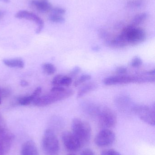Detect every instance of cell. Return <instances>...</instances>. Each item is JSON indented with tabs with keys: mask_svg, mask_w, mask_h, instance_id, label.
I'll use <instances>...</instances> for the list:
<instances>
[{
	"mask_svg": "<svg viewBox=\"0 0 155 155\" xmlns=\"http://www.w3.org/2000/svg\"><path fill=\"white\" fill-rule=\"evenodd\" d=\"M72 133L82 146L89 143L92 137V128L88 122L81 118H75L72 123Z\"/></svg>",
	"mask_w": 155,
	"mask_h": 155,
	"instance_id": "cell-1",
	"label": "cell"
},
{
	"mask_svg": "<svg viewBox=\"0 0 155 155\" xmlns=\"http://www.w3.org/2000/svg\"><path fill=\"white\" fill-rule=\"evenodd\" d=\"M126 45H136L146 39V33L142 28L130 25L124 28L119 35Z\"/></svg>",
	"mask_w": 155,
	"mask_h": 155,
	"instance_id": "cell-2",
	"label": "cell"
},
{
	"mask_svg": "<svg viewBox=\"0 0 155 155\" xmlns=\"http://www.w3.org/2000/svg\"><path fill=\"white\" fill-rule=\"evenodd\" d=\"M74 91L71 89H65L60 92H52L49 94L38 97L33 101V104L35 106L45 107L56 102L66 99L72 96Z\"/></svg>",
	"mask_w": 155,
	"mask_h": 155,
	"instance_id": "cell-3",
	"label": "cell"
},
{
	"mask_svg": "<svg viewBox=\"0 0 155 155\" xmlns=\"http://www.w3.org/2000/svg\"><path fill=\"white\" fill-rule=\"evenodd\" d=\"M42 147L45 155H57L60 151V144L53 130L46 129L42 139Z\"/></svg>",
	"mask_w": 155,
	"mask_h": 155,
	"instance_id": "cell-4",
	"label": "cell"
},
{
	"mask_svg": "<svg viewBox=\"0 0 155 155\" xmlns=\"http://www.w3.org/2000/svg\"><path fill=\"white\" fill-rule=\"evenodd\" d=\"M99 124L103 129L115 127L117 124V116L114 111L109 107L100 108L98 114Z\"/></svg>",
	"mask_w": 155,
	"mask_h": 155,
	"instance_id": "cell-5",
	"label": "cell"
},
{
	"mask_svg": "<svg viewBox=\"0 0 155 155\" xmlns=\"http://www.w3.org/2000/svg\"><path fill=\"white\" fill-rule=\"evenodd\" d=\"M133 110L141 120L150 125L155 126V108L145 105H137L133 107Z\"/></svg>",
	"mask_w": 155,
	"mask_h": 155,
	"instance_id": "cell-6",
	"label": "cell"
},
{
	"mask_svg": "<svg viewBox=\"0 0 155 155\" xmlns=\"http://www.w3.org/2000/svg\"><path fill=\"white\" fill-rule=\"evenodd\" d=\"M116 139L115 133L110 129H103L96 136L94 143L100 147H105L111 146Z\"/></svg>",
	"mask_w": 155,
	"mask_h": 155,
	"instance_id": "cell-7",
	"label": "cell"
},
{
	"mask_svg": "<svg viewBox=\"0 0 155 155\" xmlns=\"http://www.w3.org/2000/svg\"><path fill=\"white\" fill-rule=\"evenodd\" d=\"M61 137L65 147L70 152H77L82 147L78 139L72 132L64 131L62 133Z\"/></svg>",
	"mask_w": 155,
	"mask_h": 155,
	"instance_id": "cell-8",
	"label": "cell"
},
{
	"mask_svg": "<svg viewBox=\"0 0 155 155\" xmlns=\"http://www.w3.org/2000/svg\"><path fill=\"white\" fill-rule=\"evenodd\" d=\"M138 76H127V75H117L110 76L104 79L103 83L106 85L123 84L130 83H138Z\"/></svg>",
	"mask_w": 155,
	"mask_h": 155,
	"instance_id": "cell-9",
	"label": "cell"
},
{
	"mask_svg": "<svg viewBox=\"0 0 155 155\" xmlns=\"http://www.w3.org/2000/svg\"><path fill=\"white\" fill-rule=\"evenodd\" d=\"M15 18L17 19H24L34 21L37 25L35 30L36 34H39L42 32L44 26L43 21L38 15L33 13L25 10H22L17 12L15 14Z\"/></svg>",
	"mask_w": 155,
	"mask_h": 155,
	"instance_id": "cell-10",
	"label": "cell"
},
{
	"mask_svg": "<svg viewBox=\"0 0 155 155\" xmlns=\"http://www.w3.org/2000/svg\"><path fill=\"white\" fill-rule=\"evenodd\" d=\"M15 139L13 134L6 130L0 137V155L7 154L11 150Z\"/></svg>",
	"mask_w": 155,
	"mask_h": 155,
	"instance_id": "cell-11",
	"label": "cell"
},
{
	"mask_svg": "<svg viewBox=\"0 0 155 155\" xmlns=\"http://www.w3.org/2000/svg\"><path fill=\"white\" fill-rule=\"evenodd\" d=\"M31 4L33 7L41 13L49 12L53 8L52 4L48 0H32Z\"/></svg>",
	"mask_w": 155,
	"mask_h": 155,
	"instance_id": "cell-12",
	"label": "cell"
},
{
	"mask_svg": "<svg viewBox=\"0 0 155 155\" xmlns=\"http://www.w3.org/2000/svg\"><path fill=\"white\" fill-rule=\"evenodd\" d=\"M21 155H39L35 143L32 140L25 142L21 147Z\"/></svg>",
	"mask_w": 155,
	"mask_h": 155,
	"instance_id": "cell-13",
	"label": "cell"
},
{
	"mask_svg": "<svg viewBox=\"0 0 155 155\" xmlns=\"http://www.w3.org/2000/svg\"><path fill=\"white\" fill-rule=\"evenodd\" d=\"M72 79L69 76L58 74L55 76L52 81L53 85L68 86L72 83Z\"/></svg>",
	"mask_w": 155,
	"mask_h": 155,
	"instance_id": "cell-14",
	"label": "cell"
},
{
	"mask_svg": "<svg viewBox=\"0 0 155 155\" xmlns=\"http://www.w3.org/2000/svg\"><path fill=\"white\" fill-rule=\"evenodd\" d=\"M3 63L5 65L10 68L22 69L25 66L24 62L20 58L4 59Z\"/></svg>",
	"mask_w": 155,
	"mask_h": 155,
	"instance_id": "cell-15",
	"label": "cell"
},
{
	"mask_svg": "<svg viewBox=\"0 0 155 155\" xmlns=\"http://www.w3.org/2000/svg\"><path fill=\"white\" fill-rule=\"evenodd\" d=\"M97 84L95 83H90L83 86L78 91L77 94V98H79L83 96L86 94L96 89Z\"/></svg>",
	"mask_w": 155,
	"mask_h": 155,
	"instance_id": "cell-16",
	"label": "cell"
},
{
	"mask_svg": "<svg viewBox=\"0 0 155 155\" xmlns=\"http://www.w3.org/2000/svg\"><path fill=\"white\" fill-rule=\"evenodd\" d=\"M116 103L117 107L123 111L129 108L131 104V101L128 97L122 95L116 98Z\"/></svg>",
	"mask_w": 155,
	"mask_h": 155,
	"instance_id": "cell-17",
	"label": "cell"
},
{
	"mask_svg": "<svg viewBox=\"0 0 155 155\" xmlns=\"http://www.w3.org/2000/svg\"><path fill=\"white\" fill-rule=\"evenodd\" d=\"M85 110L86 113L92 115H98L100 110V107L90 102H85L84 104Z\"/></svg>",
	"mask_w": 155,
	"mask_h": 155,
	"instance_id": "cell-18",
	"label": "cell"
},
{
	"mask_svg": "<svg viewBox=\"0 0 155 155\" xmlns=\"http://www.w3.org/2000/svg\"><path fill=\"white\" fill-rule=\"evenodd\" d=\"M148 17L147 13L143 12L136 15L132 20V25L137 26L144 22Z\"/></svg>",
	"mask_w": 155,
	"mask_h": 155,
	"instance_id": "cell-19",
	"label": "cell"
},
{
	"mask_svg": "<svg viewBox=\"0 0 155 155\" xmlns=\"http://www.w3.org/2000/svg\"><path fill=\"white\" fill-rule=\"evenodd\" d=\"M37 98L33 94H32L31 95L25 96L22 97L18 98V103L21 105L27 106L32 103L33 101Z\"/></svg>",
	"mask_w": 155,
	"mask_h": 155,
	"instance_id": "cell-20",
	"label": "cell"
},
{
	"mask_svg": "<svg viewBox=\"0 0 155 155\" xmlns=\"http://www.w3.org/2000/svg\"><path fill=\"white\" fill-rule=\"evenodd\" d=\"M42 69L45 73L49 75L54 74L56 71L55 66L49 63L43 64L42 65Z\"/></svg>",
	"mask_w": 155,
	"mask_h": 155,
	"instance_id": "cell-21",
	"label": "cell"
},
{
	"mask_svg": "<svg viewBox=\"0 0 155 155\" xmlns=\"http://www.w3.org/2000/svg\"><path fill=\"white\" fill-rule=\"evenodd\" d=\"M49 21L56 23H63L65 21V19L62 15L51 14L48 17Z\"/></svg>",
	"mask_w": 155,
	"mask_h": 155,
	"instance_id": "cell-22",
	"label": "cell"
},
{
	"mask_svg": "<svg viewBox=\"0 0 155 155\" xmlns=\"http://www.w3.org/2000/svg\"><path fill=\"white\" fill-rule=\"evenodd\" d=\"M91 78H92V76L90 74H83L75 81L73 84L74 86L75 87L78 86L86 81L90 80L91 79Z\"/></svg>",
	"mask_w": 155,
	"mask_h": 155,
	"instance_id": "cell-23",
	"label": "cell"
},
{
	"mask_svg": "<svg viewBox=\"0 0 155 155\" xmlns=\"http://www.w3.org/2000/svg\"><path fill=\"white\" fill-rule=\"evenodd\" d=\"M143 2L141 0H131L127 2V6L132 8H137L143 5Z\"/></svg>",
	"mask_w": 155,
	"mask_h": 155,
	"instance_id": "cell-24",
	"label": "cell"
},
{
	"mask_svg": "<svg viewBox=\"0 0 155 155\" xmlns=\"http://www.w3.org/2000/svg\"><path fill=\"white\" fill-rule=\"evenodd\" d=\"M52 14L58 15H62L65 14L66 13V10L64 8L62 7H53L51 11Z\"/></svg>",
	"mask_w": 155,
	"mask_h": 155,
	"instance_id": "cell-25",
	"label": "cell"
},
{
	"mask_svg": "<svg viewBox=\"0 0 155 155\" xmlns=\"http://www.w3.org/2000/svg\"><path fill=\"white\" fill-rule=\"evenodd\" d=\"M143 62L142 59L139 57H135L131 61V66L135 68L140 67L143 64Z\"/></svg>",
	"mask_w": 155,
	"mask_h": 155,
	"instance_id": "cell-26",
	"label": "cell"
},
{
	"mask_svg": "<svg viewBox=\"0 0 155 155\" xmlns=\"http://www.w3.org/2000/svg\"><path fill=\"white\" fill-rule=\"evenodd\" d=\"M101 155H122L119 152L113 149H106L102 151Z\"/></svg>",
	"mask_w": 155,
	"mask_h": 155,
	"instance_id": "cell-27",
	"label": "cell"
},
{
	"mask_svg": "<svg viewBox=\"0 0 155 155\" xmlns=\"http://www.w3.org/2000/svg\"><path fill=\"white\" fill-rule=\"evenodd\" d=\"M81 71V69L80 67L78 66H76L75 67L70 73V77L72 78V77H74L76 76L77 74L80 73Z\"/></svg>",
	"mask_w": 155,
	"mask_h": 155,
	"instance_id": "cell-28",
	"label": "cell"
},
{
	"mask_svg": "<svg viewBox=\"0 0 155 155\" xmlns=\"http://www.w3.org/2000/svg\"><path fill=\"white\" fill-rule=\"evenodd\" d=\"M116 72L118 74H124L127 72V69L123 66L118 67L116 68Z\"/></svg>",
	"mask_w": 155,
	"mask_h": 155,
	"instance_id": "cell-29",
	"label": "cell"
},
{
	"mask_svg": "<svg viewBox=\"0 0 155 155\" xmlns=\"http://www.w3.org/2000/svg\"><path fill=\"white\" fill-rule=\"evenodd\" d=\"M3 123H0V137H1L3 134L6 131V128L2 124Z\"/></svg>",
	"mask_w": 155,
	"mask_h": 155,
	"instance_id": "cell-30",
	"label": "cell"
},
{
	"mask_svg": "<svg viewBox=\"0 0 155 155\" xmlns=\"http://www.w3.org/2000/svg\"><path fill=\"white\" fill-rule=\"evenodd\" d=\"M20 84L22 86V87H26L27 86L29 85V84H28V82L27 81H25V80H22L20 82Z\"/></svg>",
	"mask_w": 155,
	"mask_h": 155,
	"instance_id": "cell-31",
	"label": "cell"
},
{
	"mask_svg": "<svg viewBox=\"0 0 155 155\" xmlns=\"http://www.w3.org/2000/svg\"><path fill=\"white\" fill-rule=\"evenodd\" d=\"M5 15V13L4 12H3L2 11H0V20L2 19V18L3 17V16H4Z\"/></svg>",
	"mask_w": 155,
	"mask_h": 155,
	"instance_id": "cell-32",
	"label": "cell"
},
{
	"mask_svg": "<svg viewBox=\"0 0 155 155\" xmlns=\"http://www.w3.org/2000/svg\"><path fill=\"white\" fill-rule=\"evenodd\" d=\"M0 2L5 3H9L10 2V0H0Z\"/></svg>",
	"mask_w": 155,
	"mask_h": 155,
	"instance_id": "cell-33",
	"label": "cell"
},
{
	"mask_svg": "<svg viewBox=\"0 0 155 155\" xmlns=\"http://www.w3.org/2000/svg\"><path fill=\"white\" fill-rule=\"evenodd\" d=\"M3 88H1L0 87V104H1V97H2V94Z\"/></svg>",
	"mask_w": 155,
	"mask_h": 155,
	"instance_id": "cell-34",
	"label": "cell"
},
{
	"mask_svg": "<svg viewBox=\"0 0 155 155\" xmlns=\"http://www.w3.org/2000/svg\"><path fill=\"white\" fill-rule=\"evenodd\" d=\"M67 155H76L74 154H73V153H69V154H68Z\"/></svg>",
	"mask_w": 155,
	"mask_h": 155,
	"instance_id": "cell-35",
	"label": "cell"
},
{
	"mask_svg": "<svg viewBox=\"0 0 155 155\" xmlns=\"http://www.w3.org/2000/svg\"><path fill=\"white\" fill-rule=\"evenodd\" d=\"M93 155H95V154H93Z\"/></svg>",
	"mask_w": 155,
	"mask_h": 155,
	"instance_id": "cell-36",
	"label": "cell"
}]
</instances>
